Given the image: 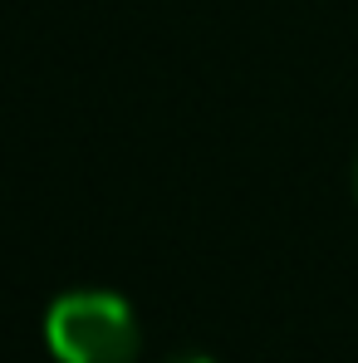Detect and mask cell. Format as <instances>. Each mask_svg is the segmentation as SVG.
<instances>
[{
	"label": "cell",
	"instance_id": "6da1fadb",
	"mask_svg": "<svg viewBox=\"0 0 358 363\" xmlns=\"http://www.w3.org/2000/svg\"><path fill=\"white\" fill-rule=\"evenodd\" d=\"M45 344L60 363H133L138 314L113 290H69L45 314Z\"/></svg>",
	"mask_w": 358,
	"mask_h": 363
},
{
	"label": "cell",
	"instance_id": "7a4b0ae2",
	"mask_svg": "<svg viewBox=\"0 0 358 363\" xmlns=\"http://www.w3.org/2000/svg\"><path fill=\"white\" fill-rule=\"evenodd\" d=\"M167 363H211V359H206V354H172Z\"/></svg>",
	"mask_w": 358,
	"mask_h": 363
},
{
	"label": "cell",
	"instance_id": "3957f363",
	"mask_svg": "<svg viewBox=\"0 0 358 363\" xmlns=\"http://www.w3.org/2000/svg\"><path fill=\"white\" fill-rule=\"evenodd\" d=\"M354 196H358V162H354Z\"/></svg>",
	"mask_w": 358,
	"mask_h": 363
}]
</instances>
